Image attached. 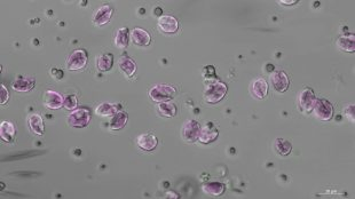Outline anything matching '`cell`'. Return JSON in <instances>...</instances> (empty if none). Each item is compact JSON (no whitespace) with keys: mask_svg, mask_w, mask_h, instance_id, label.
I'll return each mask as SVG.
<instances>
[{"mask_svg":"<svg viewBox=\"0 0 355 199\" xmlns=\"http://www.w3.org/2000/svg\"><path fill=\"white\" fill-rule=\"evenodd\" d=\"M228 90L227 85L221 81H207L206 88L204 90V100L207 103L214 104L220 102L226 96Z\"/></svg>","mask_w":355,"mask_h":199,"instance_id":"6da1fadb","label":"cell"},{"mask_svg":"<svg viewBox=\"0 0 355 199\" xmlns=\"http://www.w3.org/2000/svg\"><path fill=\"white\" fill-rule=\"evenodd\" d=\"M177 90L171 85L166 84H158L152 86L149 90V96L154 102L162 103V102H168L175 96Z\"/></svg>","mask_w":355,"mask_h":199,"instance_id":"7a4b0ae2","label":"cell"},{"mask_svg":"<svg viewBox=\"0 0 355 199\" xmlns=\"http://www.w3.org/2000/svg\"><path fill=\"white\" fill-rule=\"evenodd\" d=\"M92 118L91 111L86 108H80V109H76L71 111L67 117L68 125L73 128H84L89 125Z\"/></svg>","mask_w":355,"mask_h":199,"instance_id":"3957f363","label":"cell"},{"mask_svg":"<svg viewBox=\"0 0 355 199\" xmlns=\"http://www.w3.org/2000/svg\"><path fill=\"white\" fill-rule=\"evenodd\" d=\"M313 112H314V116L317 117L318 120L328 122V120H330L332 117H334L335 109L334 106H332L328 100L317 99L314 108H313Z\"/></svg>","mask_w":355,"mask_h":199,"instance_id":"277c9868","label":"cell"},{"mask_svg":"<svg viewBox=\"0 0 355 199\" xmlns=\"http://www.w3.org/2000/svg\"><path fill=\"white\" fill-rule=\"evenodd\" d=\"M201 125L196 120H188L184 124L181 129V136L182 140L187 143H194L196 142L201 134Z\"/></svg>","mask_w":355,"mask_h":199,"instance_id":"5b68a950","label":"cell"},{"mask_svg":"<svg viewBox=\"0 0 355 199\" xmlns=\"http://www.w3.org/2000/svg\"><path fill=\"white\" fill-rule=\"evenodd\" d=\"M87 53L84 50H76L69 55L67 60V69L70 71L81 70L86 67L87 64Z\"/></svg>","mask_w":355,"mask_h":199,"instance_id":"8992f818","label":"cell"},{"mask_svg":"<svg viewBox=\"0 0 355 199\" xmlns=\"http://www.w3.org/2000/svg\"><path fill=\"white\" fill-rule=\"evenodd\" d=\"M315 101H317V96H315L314 90L309 87L304 88L298 96L299 108H300L301 111L305 113H309L313 111Z\"/></svg>","mask_w":355,"mask_h":199,"instance_id":"52a82bcc","label":"cell"},{"mask_svg":"<svg viewBox=\"0 0 355 199\" xmlns=\"http://www.w3.org/2000/svg\"><path fill=\"white\" fill-rule=\"evenodd\" d=\"M158 29L163 34L173 35L179 30L178 19L172 15H162L158 18Z\"/></svg>","mask_w":355,"mask_h":199,"instance_id":"ba28073f","label":"cell"},{"mask_svg":"<svg viewBox=\"0 0 355 199\" xmlns=\"http://www.w3.org/2000/svg\"><path fill=\"white\" fill-rule=\"evenodd\" d=\"M43 102L47 109L58 110L64 106V97L55 90H46L43 96Z\"/></svg>","mask_w":355,"mask_h":199,"instance_id":"9c48e42d","label":"cell"},{"mask_svg":"<svg viewBox=\"0 0 355 199\" xmlns=\"http://www.w3.org/2000/svg\"><path fill=\"white\" fill-rule=\"evenodd\" d=\"M270 83H272L276 92L279 93H284L290 86L289 77L284 71H274L270 74Z\"/></svg>","mask_w":355,"mask_h":199,"instance_id":"30bf717a","label":"cell"},{"mask_svg":"<svg viewBox=\"0 0 355 199\" xmlns=\"http://www.w3.org/2000/svg\"><path fill=\"white\" fill-rule=\"evenodd\" d=\"M112 13L113 8L110 5L100 6L93 14V24H95L96 27H102V25L107 24L112 18Z\"/></svg>","mask_w":355,"mask_h":199,"instance_id":"8fae6325","label":"cell"},{"mask_svg":"<svg viewBox=\"0 0 355 199\" xmlns=\"http://www.w3.org/2000/svg\"><path fill=\"white\" fill-rule=\"evenodd\" d=\"M218 136H219V130L217 129V127L212 123H207L206 125L201 128V134L200 138H198V141L203 143V145H208V143L216 141Z\"/></svg>","mask_w":355,"mask_h":199,"instance_id":"7c38bea8","label":"cell"},{"mask_svg":"<svg viewBox=\"0 0 355 199\" xmlns=\"http://www.w3.org/2000/svg\"><path fill=\"white\" fill-rule=\"evenodd\" d=\"M35 85H36L35 78L29 77V76H23V77H19L16 80L13 81L12 88L19 93H27V92H30V90H34Z\"/></svg>","mask_w":355,"mask_h":199,"instance_id":"4fadbf2b","label":"cell"},{"mask_svg":"<svg viewBox=\"0 0 355 199\" xmlns=\"http://www.w3.org/2000/svg\"><path fill=\"white\" fill-rule=\"evenodd\" d=\"M132 40L136 46L147 47L150 45L151 36L147 30L142 28H134L132 30Z\"/></svg>","mask_w":355,"mask_h":199,"instance_id":"5bb4252c","label":"cell"},{"mask_svg":"<svg viewBox=\"0 0 355 199\" xmlns=\"http://www.w3.org/2000/svg\"><path fill=\"white\" fill-rule=\"evenodd\" d=\"M136 145L140 149L145 150V151H152L156 149L158 145V140L154 134L150 133H146V134H141L136 139Z\"/></svg>","mask_w":355,"mask_h":199,"instance_id":"9a60e30c","label":"cell"},{"mask_svg":"<svg viewBox=\"0 0 355 199\" xmlns=\"http://www.w3.org/2000/svg\"><path fill=\"white\" fill-rule=\"evenodd\" d=\"M251 93L256 99L262 100L268 94V83L263 78H258L252 83Z\"/></svg>","mask_w":355,"mask_h":199,"instance_id":"2e32d148","label":"cell"},{"mask_svg":"<svg viewBox=\"0 0 355 199\" xmlns=\"http://www.w3.org/2000/svg\"><path fill=\"white\" fill-rule=\"evenodd\" d=\"M118 67L122 72L125 74L128 78H132L134 76L136 71V64L135 61L132 60L131 57L122 56L118 60Z\"/></svg>","mask_w":355,"mask_h":199,"instance_id":"e0dca14e","label":"cell"},{"mask_svg":"<svg viewBox=\"0 0 355 199\" xmlns=\"http://www.w3.org/2000/svg\"><path fill=\"white\" fill-rule=\"evenodd\" d=\"M15 134L16 130L14 124L7 122V120L0 124V136H1L2 141L7 143L13 142V140L15 139Z\"/></svg>","mask_w":355,"mask_h":199,"instance_id":"ac0fdd59","label":"cell"},{"mask_svg":"<svg viewBox=\"0 0 355 199\" xmlns=\"http://www.w3.org/2000/svg\"><path fill=\"white\" fill-rule=\"evenodd\" d=\"M28 123H29V127H30V129L35 133L36 135L41 136L44 134L45 125H44L43 117H41L40 115H38V113H34V115H31L30 117H29Z\"/></svg>","mask_w":355,"mask_h":199,"instance_id":"d6986e66","label":"cell"},{"mask_svg":"<svg viewBox=\"0 0 355 199\" xmlns=\"http://www.w3.org/2000/svg\"><path fill=\"white\" fill-rule=\"evenodd\" d=\"M337 47L340 51L346 53H354L355 52V37L354 35L341 36L337 40Z\"/></svg>","mask_w":355,"mask_h":199,"instance_id":"ffe728a7","label":"cell"},{"mask_svg":"<svg viewBox=\"0 0 355 199\" xmlns=\"http://www.w3.org/2000/svg\"><path fill=\"white\" fill-rule=\"evenodd\" d=\"M96 65L97 69L101 72H108V71L112 70L113 65V55L110 53L101 54L96 60Z\"/></svg>","mask_w":355,"mask_h":199,"instance_id":"44dd1931","label":"cell"},{"mask_svg":"<svg viewBox=\"0 0 355 199\" xmlns=\"http://www.w3.org/2000/svg\"><path fill=\"white\" fill-rule=\"evenodd\" d=\"M117 112H118V108H117L116 104L109 102L101 103L95 109L96 115L99 117H103V118H107V117H113Z\"/></svg>","mask_w":355,"mask_h":199,"instance_id":"7402d4cb","label":"cell"},{"mask_svg":"<svg viewBox=\"0 0 355 199\" xmlns=\"http://www.w3.org/2000/svg\"><path fill=\"white\" fill-rule=\"evenodd\" d=\"M157 111L161 116L165 117V118H173V117L177 115V106L171 101L168 102H162L158 103L157 106Z\"/></svg>","mask_w":355,"mask_h":199,"instance_id":"603a6c76","label":"cell"},{"mask_svg":"<svg viewBox=\"0 0 355 199\" xmlns=\"http://www.w3.org/2000/svg\"><path fill=\"white\" fill-rule=\"evenodd\" d=\"M130 42V31L129 28L124 27L118 29L117 31L116 37H115V45L116 47L120 48V50H124V48L128 47Z\"/></svg>","mask_w":355,"mask_h":199,"instance_id":"cb8c5ba5","label":"cell"},{"mask_svg":"<svg viewBox=\"0 0 355 199\" xmlns=\"http://www.w3.org/2000/svg\"><path fill=\"white\" fill-rule=\"evenodd\" d=\"M202 189H203L205 194L211 196H220L226 190V187L221 182H208V183H205Z\"/></svg>","mask_w":355,"mask_h":199,"instance_id":"d4e9b609","label":"cell"},{"mask_svg":"<svg viewBox=\"0 0 355 199\" xmlns=\"http://www.w3.org/2000/svg\"><path fill=\"white\" fill-rule=\"evenodd\" d=\"M129 120V115L124 111H118L115 116L112 117V123H110V127L113 130H119L125 127Z\"/></svg>","mask_w":355,"mask_h":199,"instance_id":"484cf974","label":"cell"},{"mask_svg":"<svg viewBox=\"0 0 355 199\" xmlns=\"http://www.w3.org/2000/svg\"><path fill=\"white\" fill-rule=\"evenodd\" d=\"M274 149L280 156H288L292 150V145L284 139H276L274 142Z\"/></svg>","mask_w":355,"mask_h":199,"instance_id":"4316f807","label":"cell"},{"mask_svg":"<svg viewBox=\"0 0 355 199\" xmlns=\"http://www.w3.org/2000/svg\"><path fill=\"white\" fill-rule=\"evenodd\" d=\"M64 108L69 111H74L77 108V97L75 95H68L64 97Z\"/></svg>","mask_w":355,"mask_h":199,"instance_id":"83f0119b","label":"cell"},{"mask_svg":"<svg viewBox=\"0 0 355 199\" xmlns=\"http://www.w3.org/2000/svg\"><path fill=\"white\" fill-rule=\"evenodd\" d=\"M9 99V93L7 90V88H6L4 85H0V103H1V106H4V104L7 103V101Z\"/></svg>","mask_w":355,"mask_h":199,"instance_id":"f1b7e54d","label":"cell"},{"mask_svg":"<svg viewBox=\"0 0 355 199\" xmlns=\"http://www.w3.org/2000/svg\"><path fill=\"white\" fill-rule=\"evenodd\" d=\"M345 116H346V118L350 120V122L354 123V118H355V106L354 104H350V106H347L346 108H345Z\"/></svg>","mask_w":355,"mask_h":199,"instance_id":"f546056e","label":"cell"},{"mask_svg":"<svg viewBox=\"0 0 355 199\" xmlns=\"http://www.w3.org/2000/svg\"><path fill=\"white\" fill-rule=\"evenodd\" d=\"M279 4L285 5V6H291V5L298 4V1L297 0H281V1H279Z\"/></svg>","mask_w":355,"mask_h":199,"instance_id":"4dcf8cb0","label":"cell"}]
</instances>
